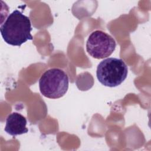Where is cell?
I'll list each match as a JSON object with an SVG mask.
<instances>
[{"instance_id": "obj_5", "label": "cell", "mask_w": 151, "mask_h": 151, "mask_svg": "<svg viewBox=\"0 0 151 151\" xmlns=\"http://www.w3.org/2000/svg\"><path fill=\"white\" fill-rule=\"evenodd\" d=\"M27 123V119L24 116L17 112L12 113L6 118L5 131L13 136L27 133L28 132Z\"/></svg>"}, {"instance_id": "obj_1", "label": "cell", "mask_w": 151, "mask_h": 151, "mask_svg": "<svg viewBox=\"0 0 151 151\" xmlns=\"http://www.w3.org/2000/svg\"><path fill=\"white\" fill-rule=\"evenodd\" d=\"M32 29L29 18L18 9L11 13L0 27L5 42L13 46H21L27 41L32 40Z\"/></svg>"}, {"instance_id": "obj_4", "label": "cell", "mask_w": 151, "mask_h": 151, "mask_svg": "<svg viewBox=\"0 0 151 151\" xmlns=\"http://www.w3.org/2000/svg\"><path fill=\"white\" fill-rule=\"evenodd\" d=\"M116 47L114 39L101 30L92 32L86 42L87 52L96 59H102L110 56L115 50Z\"/></svg>"}, {"instance_id": "obj_3", "label": "cell", "mask_w": 151, "mask_h": 151, "mask_svg": "<svg viewBox=\"0 0 151 151\" xmlns=\"http://www.w3.org/2000/svg\"><path fill=\"white\" fill-rule=\"evenodd\" d=\"M69 80L67 74L59 68L47 70L39 80L41 93L50 99H58L63 97L68 88Z\"/></svg>"}, {"instance_id": "obj_2", "label": "cell", "mask_w": 151, "mask_h": 151, "mask_svg": "<svg viewBox=\"0 0 151 151\" xmlns=\"http://www.w3.org/2000/svg\"><path fill=\"white\" fill-rule=\"evenodd\" d=\"M128 68L124 61L117 58H108L98 65L96 76L104 86L114 87L121 84L126 78Z\"/></svg>"}]
</instances>
